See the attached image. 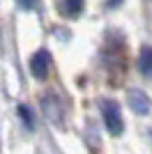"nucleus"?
I'll list each match as a JSON object with an SVG mask.
<instances>
[{"instance_id": "obj_1", "label": "nucleus", "mask_w": 152, "mask_h": 154, "mask_svg": "<svg viewBox=\"0 0 152 154\" xmlns=\"http://www.w3.org/2000/svg\"><path fill=\"white\" fill-rule=\"evenodd\" d=\"M101 115H104V124H106V131L111 136H120L125 124H122V113L118 101L113 99H104L101 101Z\"/></svg>"}, {"instance_id": "obj_2", "label": "nucleus", "mask_w": 152, "mask_h": 154, "mask_svg": "<svg viewBox=\"0 0 152 154\" xmlns=\"http://www.w3.org/2000/svg\"><path fill=\"white\" fill-rule=\"evenodd\" d=\"M127 103H129V108H131L134 113H138V115H147L152 110V99L143 90H138V88L127 90Z\"/></svg>"}, {"instance_id": "obj_3", "label": "nucleus", "mask_w": 152, "mask_h": 154, "mask_svg": "<svg viewBox=\"0 0 152 154\" xmlns=\"http://www.w3.org/2000/svg\"><path fill=\"white\" fill-rule=\"evenodd\" d=\"M49 69H51V53L46 48H39L35 55L30 58V74L37 81H44L49 76Z\"/></svg>"}, {"instance_id": "obj_4", "label": "nucleus", "mask_w": 152, "mask_h": 154, "mask_svg": "<svg viewBox=\"0 0 152 154\" xmlns=\"http://www.w3.org/2000/svg\"><path fill=\"white\" fill-rule=\"evenodd\" d=\"M83 5H85V0H62V2H60V12H62L67 19H76V16L83 12Z\"/></svg>"}, {"instance_id": "obj_5", "label": "nucleus", "mask_w": 152, "mask_h": 154, "mask_svg": "<svg viewBox=\"0 0 152 154\" xmlns=\"http://www.w3.org/2000/svg\"><path fill=\"white\" fill-rule=\"evenodd\" d=\"M138 69L143 76H152V46H143L138 55Z\"/></svg>"}, {"instance_id": "obj_6", "label": "nucleus", "mask_w": 152, "mask_h": 154, "mask_svg": "<svg viewBox=\"0 0 152 154\" xmlns=\"http://www.w3.org/2000/svg\"><path fill=\"white\" fill-rule=\"evenodd\" d=\"M19 115L23 117V122H25V127H28V129L35 127V117H32V113L25 108V106H19Z\"/></svg>"}, {"instance_id": "obj_7", "label": "nucleus", "mask_w": 152, "mask_h": 154, "mask_svg": "<svg viewBox=\"0 0 152 154\" xmlns=\"http://www.w3.org/2000/svg\"><path fill=\"white\" fill-rule=\"evenodd\" d=\"M35 2H37V0H19V5L23 7V9H32V7H35Z\"/></svg>"}, {"instance_id": "obj_8", "label": "nucleus", "mask_w": 152, "mask_h": 154, "mask_svg": "<svg viewBox=\"0 0 152 154\" xmlns=\"http://www.w3.org/2000/svg\"><path fill=\"white\" fill-rule=\"evenodd\" d=\"M120 2H122V0H106V7H108V9H113V7H118Z\"/></svg>"}]
</instances>
